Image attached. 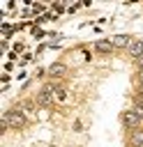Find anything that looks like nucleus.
<instances>
[{
	"instance_id": "6",
	"label": "nucleus",
	"mask_w": 143,
	"mask_h": 147,
	"mask_svg": "<svg viewBox=\"0 0 143 147\" xmlns=\"http://www.w3.org/2000/svg\"><path fill=\"white\" fill-rule=\"evenodd\" d=\"M95 51H97V53H104V55H108V53H113L115 48H113L111 39H99V41H95Z\"/></svg>"
},
{
	"instance_id": "7",
	"label": "nucleus",
	"mask_w": 143,
	"mask_h": 147,
	"mask_svg": "<svg viewBox=\"0 0 143 147\" xmlns=\"http://www.w3.org/2000/svg\"><path fill=\"white\" fill-rule=\"evenodd\" d=\"M129 55H131L134 60L143 57V39H134V41L129 44Z\"/></svg>"
},
{
	"instance_id": "12",
	"label": "nucleus",
	"mask_w": 143,
	"mask_h": 147,
	"mask_svg": "<svg viewBox=\"0 0 143 147\" xmlns=\"http://www.w3.org/2000/svg\"><path fill=\"white\" fill-rule=\"evenodd\" d=\"M136 96H141V99H143V87H138V94H136Z\"/></svg>"
},
{
	"instance_id": "4",
	"label": "nucleus",
	"mask_w": 143,
	"mask_h": 147,
	"mask_svg": "<svg viewBox=\"0 0 143 147\" xmlns=\"http://www.w3.org/2000/svg\"><path fill=\"white\" fill-rule=\"evenodd\" d=\"M134 39L129 37V34H115V37H111V44H113V48H129V44H131Z\"/></svg>"
},
{
	"instance_id": "10",
	"label": "nucleus",
	"mask_w": 143,
	"mask_h": 147,
	"mask_svg": "<svg viewBox=\"0 0 143 147\" xmlns=\"http://www.w3.org/2000/svg\"><path fill=\"white\" fill-rule=\"evenodd\" d=\"M136 62V67H138V71H143V57H138V60H134Z\"/></svg>"
},
{
	"instance_id": "8",
	"label": "nucleus",
	"mask_w": 143,
	"mask_h": 147,
	"mask_svg": "<svg viewBox=\"0 0 143 147\" xmlns=\"http://www.w3.org/2000/svg\"><path fill=\"white\" fill-rule=\"evenodd\" d=\"M129 147H143V129H136L129 133Z\"/></svg>"
},
{
	"instance_id": "3",
	"label": "nucleus",
	"mask_w": 143,
	"mask_h": 147,
	"mask_svg": "<svg viewBox=\"0 0 143 147\" xmlns=\"http://www.w3.org/2000/svg\"><path fill=\"white\" fill-rule=\"evenodd\" d=\"M37 103H39V106H51V103H53V92H51L48 85L37 92Z\"/></svg>"
},
{
	"instance_id": "11",
	"label": "nucleus",
	"mask_w": 143,
	"mask_h": 147,
	"mask_svg": "<svg viewBox=\"0 0 143 147\" xmlns=\"http://www.w3.org/2000/svg\"><path fill=\"white\" fill-rule=\"evenodd\" d=\"M138 85L143 87V71H138Z\"/></svg>"
},
{
	"instance_id": "1",
	"label": "nucleus",
	"mask_w": 143,
	"mask_h": 147,
	"mask_svg": "<svg viewBox=\"0 0 143 147\" xmlns=\"http://www.w3.org/2000/svg\"><path fill=\"white\" fill-rule=\"evenodd\" d=\"M25 124H28V119H25V115H23V110L18 106L2 115V126L5 129H23Z\"/></svg>"
},
{
	"instance_id": "2",
	"label": "nucleus",
	"mask_w": 143,
	"mask_h": 147,
	"mask_svg": "<svg viewBox=\"0 0 143 147\" xmlns=\"http://www.w3.org/2000/svg\"><path fill=\"white\" fill-rule=\"evenodd\" d=\"M122 124H125V129L136 131V129H141L143 119H141L138 115H134V110H125V113H122Z\"/></svg>"
},
{
	"instance_id": "9",
	"label": "nucleus",
	"mask_w": 143,
	"mask_h": 147,
	"mask_svg": "<svg viewBox=\"0 0 143 147\" xmlns=\"http://www.w3.org/2000/svg\"><path fill=\"white\" fill-rule=\"evenodd\" d=\"M18 108H21V110H25V113H32V110H35V103H32V101H23Z\"/></svg>"
},
{
	"instance_id": "5",
	"label": "nucleus",
	"mask_w": 143,
	"mask_h": 147,
	"mask_svg": "<svg viewBox=\"0 0 143 147\" xmlns=\"http://www.w3.org/2000/svg\"><path fill=\"white\" fill-rule=\"evenodd\" d=\"M46 74H48L51 78H62V76L67 74V64H62V62H55V64H51V67L46 69Z\"/></svg>"
}]
</instances>
